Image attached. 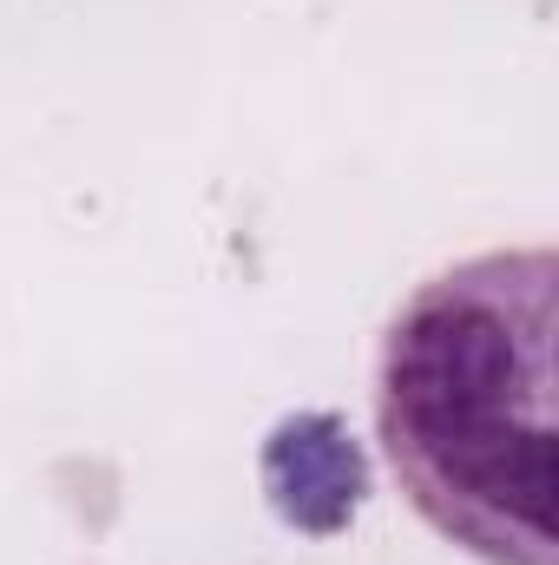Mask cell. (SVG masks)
<instances>
[{
  "label": "cell",
  "mask_w": 559,
  "mask_h": 565,
  "mask_svg": "<svg viewBox=\"0 0 559 565\" xmlns=\"http://www.w3.org/2000/svg\"><path fill=\"white\" fill-rule=\"evenodd\" d=\"M553 250H487L428 277L382 335V454L481 565H553Z\"/></svg>",
  "instance_id": "obj_1"
}]
</instances>
